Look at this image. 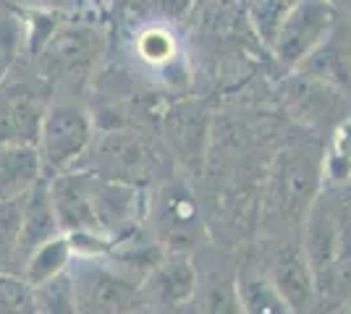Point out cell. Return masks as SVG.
Here are the masks:
<instances>
[{"label":"cell","instance_id":"cell-1","mask_svg":"<svg viewBox=\"0 0 351 314\" xmlns=\"http://www.w3.org/2000/svg\"><path fill=\"white\" fill-rule=\"evenodd\" d=\"M95 134L89 113L76 103L47 105V113L37 136V155L43 163V173L50 181L71 170V165L87 152Z\"/></svg>","mask_w":351,"mask_h":314},{"label":"cell","instance_id":"cell-2","mask_svg":"<svg viewBox=\"0 0 351 314\" xmlns=\"http://www.w3.org/2000/svg\"><path fill=\"white\" fill-rule=\"evenodd\" d=\"M71 280L79 314H136L145 306L139 280L103 262L82 259Z\"/></svg>","mask_w":351,"mask_h":314},{"label":"cell","instance_id":"cell-3","mask_svg":"<svg viewBox=\"0 0 351 314\" xmlns=\"http://www.w3.org/2000/svg\"><path fill=\"white\" fill-rule=\"evenodd\" d=\"M333 29H336V14L330 11V5L293 3L270 50L283 66L299 68L325 45Z\"/></svg>","mask_w":351,"mask_h":314},{"label":"cell","instance_id":"cell-4","mask_svg":"<svg viewBox=\"0 0 351 314\" xmlns=\"http://www.w3.org/2000/svg\"><path fill=\"white\" fill-rule=\"evenodd\" d=\"M336 244H338V220L336 202L328 196H317L304 218V239H302V254L307 259L317 299L333 301L336 288Z\"/></svg>","mask_w":351,"mask_h":314},{"label":"cell","instance_id":"cell-5","mask_svg":"<svg viewBox=\"0 0 351 314\" xmlns=\"http://www.w3.org/2000/svg\"><path fill=\"white\" fill-rule=\"evenodd\" d=\"M47 113L40 92L27 81H0V147L37 144L40 126Z\"/></svg>","mask_w":351,"mask_h":314},{"label":"cell","instance_id":"cell-6","mask_svg":"<svg viewBox=\"0 0 351 314\" xmlns=\"http://www.w3.org/2000/svg\"><path fill=\"white\" fill-rule=\"evenodd\" d=\"M100 53V42L92 29L66 27L53 31L40 50V71L47 79H82Z\"/></svg>","mask_w":351,"mask_h":314},{"label":"cell","instance_id":"cell-7","mask_svg":"<svg viewBox=\"0 0 351 314\" xmlns=\"http://www.w3.org/2000/svg\"><path fill=\"white\" fill-rule=\"evenodd\" d=\"M50 202L58 218L63 236H103L108 239L95 218L92 196H89V176L63 173L47 183Z\"/></svg>","mask_w":351,"mask_h":314},{"label":"cell","instance_id":"cell-8","mask_svg":"<svg viewBox=\"0 0 351 314\" xmlns=\"http://www.w3.org/2000/svg\"><path fill=\"white\" fill-rule=\"evenodd\" d=\"M142 304L162 312H181L197 293V272L181 254H168L142 280Z\"/></svg>","mask_w":351,"mask_h":314},{"label":"cell","instance_id":"cell-9","mask_svg":"<svg viewBox=\"0 0 351 314\" xmlns=\"http://www.w3.org/2000/svg\"><path fill=\"white\" fill-rule=\"evenodd\" d=\"M270 283L278 291V296L286 301V306L291 314H307L315 309L317 299V288L315 278L309 270L307 259L302 254V246H283L273 257V267H270Z\"/></svg>","mask_w":351,"mask_h":314},{"label":"cell","instance_id":"cell-10","mask_svg":"<svg viewBox=\"0 0 351 314\" xmlns=\"http://www.w3.org/2000/svg\"><path fill=\"white\" fill-rule=\"evenodd\" d=\"M89 196H92V207L95 218L100 223V231L105 236L110 233H126L136 218H139V192L132 183H121V181H105L92 179L89 176Z\"/></svg>","mask_w":351,"mask_h":314},{"label":"cell","instance_id":"cell-11","mask_svg":"<svg viewBox=\"0 0 351 314\" xmlns=\"http://www.w3.org/2000/svg\"><path fill=\"white\" fill-rule=\"evenodd\" d=\"M60 225L56 218V209L50 202V192L47 183H40L34 192L24 196V212H21V231H19V241H16V254L21 265H27L29 259L43 244L58 239Z\"/></svg>","mask_w":351,"mask_h":314},{"label":"cell","instance_id":"cell-12","mask_svg":"<svg viewBox=\"0 0 351 314\" xmlns=\"http://www.w3.org/2000/svg\"><path fill=\"white\" fill-rule=\"evenodd\" d=\"M43 163L32 144L0 147V202H16L43 183Z\"/></svg>","mask_w":351,"mask_h":314},{"label":"cell","instance_id":"cell-13","mask_svg":"<svg viewBox=\"0 0 351 314\" xmlns=\"http://www.w3.org/2000/svg\"><path fill=\"white\" fill-rule=\"evenodd\" d=\"M276 186H278V194L283 207L289 212H304L307 218L312 202L317 199L315 189H317V170L312 168L309 160V152L304 150H293L291 155H283L276 170Z\"/></svg>","mask_w":351,"mask_h":314},{"label":"cell","instance_id":"cell-14","mask_svg":"<svg viewBox=\"0 0 351 314\" xmlns=\"http://www.w3.org/2000/svg\"><path fill=\"white\" fill-rule=\"evenodd\" d=\"M236 296L244 314H291L286 301L278 296L270 278L254 267H241L234 278Z\"/></svg>","mask_w":351,"mask_h":314},{"label":"cell","instance_id":"cell-15","mask_svg":"<svg viewBox=\"0 0 351 314\" xmlns=\"http://www.w3.org/2000/svg\"><path fill=\"white\" fill-rule=\"evenodd\" d=\"M302 71H307V76L317 79V81H328L330 87L336 84H349L351 81V45L346 40L333 34L325 40V45L307 60L299 66Z\"/></svg>","mask_w":351,"mask_h":314},{"label":"cell","instance_id":"cell-16","mask_svg":"<svg viewBox=\"0 0 351 314\" xmlns=\"http://www.w3.org/2000/svg\"><path fill=\"white\" fill-rule=\"evenodd\" d=\"M71 257H73L71 241H69V236L60 233L58 239L43 244V246L27 259L24 275H21V278H24L32 288H40V285L56 280V278L63 275V272H69Z\"/></svg>","mask_w":351,"mask_h":314},{"label":"cell","instance_id":"cell-17","mask_svg":"<svg viewBox=\"0 0 351 314\" xmlns=\"http://www.w3.org/2000/svg\"><path fill=\"white\" fill-rule=\"evenodd\" d=\"M333 202H336V220H338L333 301H351V194H341Z\"/></svg>","mask_w":351,"mask_h":314},{"label":"cell","instance_id":"cell-18","mask_svg":"<svg viewBox=\"0 0 351 314\" xmlns=\"http://www.w3.org/2000/svg\"><path fill=\"white\" fill-rule=\"evenodd\" d=\"M34 299H37V312L43 314H79L71 272H63L56 280L34 288Z\"/></svg>","mask_w":351,"mask_h":314},{"label":"cell","instance_id":"cell-19","mask_svg":"<svg viewBox=\"0 0 351 314\" xmlns=\"http://www.w3.org/2000/svg\"><path fill=\"white\" fill-rule=\"evenodd\" d=\"M0 314H37L34 288L24 278L0 270Z\"/></svg>","mask_w":351,"mask_h":314},{"label":"cell","instance_id":"cell-20","mask_svg":"<svg viewBox=\"0 0 351 314\" xmlns=\"http://www.w3.org/2000/svg\"><path fill=\"white\" fill-rule=\"evenodd\" d=\"M291 5L293 3H254L249 8V21H252V27L257 31V37L267 47H273L280 27L286 21V16L291 11Z\"/></svg>","mask_w":351,"mask_h":314},{"label":"cell","instance_id":"cell-21","mask_svg":"<svg viewBox=\"0 0 351 314\" xmlns=\"http://www.w3.org/2000/svg\"><path fill=\"white\" fill-rule=\"evenodd\" d=\"M202 312L205 314H244L236 296V283L228 278H213L202 291Z\"/></svg>","mask_w":351,"mask_h":314},{"label":"cell","instance_id":"cell-22","mask_svg":"<svg viewBox=\"0 0 351 314\" xmlns=\"http://www.w3.org/2000/svg\"><path fill=\"white\" fill-rule=\"evenodd\" d=\"M21 212H24V199L0 202V262H8L16 254V241H19V231H21Z\"/></svg>","mask_w":351,"mask_h":314},{"label":"cell","instance_id":"cell-23","mask_svg":"<svg viewBox=\"0 0 351 314\" xmlns=\"http://www.w3.org/2000/svg\"><path fill=\"white\" fill-rule=\"evenodd\" d=\"M139 53L149 63H165L173 55V42H171V37L165 31H147L145 37L139 40Z\"/></svg>","mask_w":351,"mask_h":314}]
</instances>
